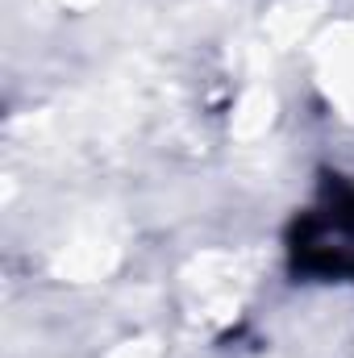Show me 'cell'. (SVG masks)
Returning a JSON list of instances; mask_svg holds the SVG:
<instances>
[{"label":"cell","instance_id":"obj_2","mask_svg":"<svg viewBox=\"0 0 354 358\" xmlns=\"http://www.w3.org/2000/svg\"><path fill=\"white\" fill-rule=\"evenodd\" d=\"M267 121H271V92L267 88H250L242 96V104H238V121H234V129L242 134V138H255V134H263Z\"/></svg>","mask_w":354,"mask_h":358},{"label":"cell","instance_id":"obj_1","mask_svg":"<svg viewBox=\"0 0 354 358\" xmlns=\"http://www.w3.org/2000/svg\"><path fill=\"white\" fill-rule=\"evenodd\" d=\"M325 67H330V88H338V96L354 104V42H346V34L330 38Z\"/></svg>","mask_w":354,"mask_h":358}]
</instances>
